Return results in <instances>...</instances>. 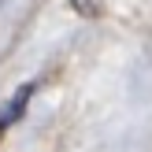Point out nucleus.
I'll return each instance as SVG.
<instances>
[{
	"label": "nucleus",
	"mask_w": 152,
	"mask_h": 152,
	"mask_svg": "<svg viewBox=\"0 0 152 152\" xmlns=\"http://www.w3.org/2000/svg\"><path fill=\"white\" fill-rule=\"evenodd\" d=\"M71 7L82 19H100L104 15V0H71Z\"/></svg>",
	"instance_id": "nucleus-2"
},
{
	"label": "nucleus",
	"mask_w": 152,
	"mask_h": 152,
	"mask_svg": "<svg viewBox=\"0 0 152 152\" xmlns=\"http://www.w3.org/2000/svg\"><path fill=\"white\" fill-rule=\"evenodd\" d=\"M34 93H37V82H26V86L7 100V108H0V130H7L11 123H19V119H22V111H26V104H30V96H34Z\"/></svg>",
	"instance_id": "nucleus-1"
}]
</instances>
